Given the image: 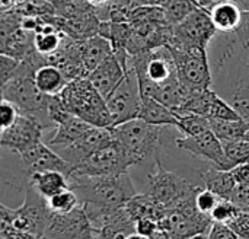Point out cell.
Wrapping results in <instances>:
<instances>
[{"label": "cell", "mask_w": 249, "mask_h": 239, "mask_svg": "<svg viewBox=\"0 0 249 239\" xmlns=\"http://www.w3.org/2000/svg\"><path fill=\"white\" fill-rule=\"evenodd\" d=\"M19 115H20V112H19L18 107H16L12 101H9V99H6V98H1V104H0L1 130L9 129V127L18 120Z\"/></svg>", "instance_id": "cell-34"}, {"label": "cell", "mask_w": 249, "mask_h": 239, "mask_svg": "<svg viewBox=\"0 0 249 239\" xmlns=\"http://www.w3.org/2000/svg\"><path fill=\"white\" fill-rule=\"evenodd\" d=\"M107 105L114 121L112 127L139 117L142 107V88L133 66L128 64L124 79L107 98Z\"/></svg>", "instance_id": "cell-9"}, {"label": "cell", "mask_w": 249, "mask_h": 239, "mask_svg": "<svg viewBox=\"0 0 249 239\" xmlns=\"http://www.w3.org/2000/svg\"><path fill=\"white\" fill-rule=\"evenodd\" d=\"M29 184L36 188L45 199H50L69 188V178L60 171H45L35 172L31 175Z\"/></svg>", "instance_id": "cell-24"}, {"label": "cell", "mask_w": 249, "mask_h": 239, "mask_svg": "<svg viewBox=\"0 0 249 239\" xmlns=\"http://www.w3.org/2000/svg\"><path fill=\"white\" fill-rule=\"evenodd\" d=\"M1 98L12 101L22 115L38 121L42 129L54 127L50 118V98L42 93L34 80V74L16 72L13 77L1 86Z\"/></svg>", "instance_id": "cell-4"}, {"label": "cell", "mask_w": 249, "mask_h": 239, "mask_svg": "<svg viewBox=\"0 0 249 239\" xmlns=\"http://www.w3.org/2000/svg\"><path fill=\"white\" fill-rule=\"evenodd\" d=\"M36 88L45 95H58L69 83L67 77L55 64H44L34 73Z\"/></svg>", "instance_id": "cell-23"}, {"label": "cell", "mask_w": 249, "mask_h": 239, "mask_svg": "<svg viewBox=\"0 0 249 239\" xmlns=\"http://www.w3.org/2000/svg\"><path fill=\"white\" fill-rule=\"evenodd\" d=\"M93 234L95 228L82 204L69 213L51 212L45 229V237L51 239H93Z\"/></svg>", "instance_id": "cell-13"}, {"label": "cell", "mask_w": 249, "mask_h": 239, "mask_svg": "<svg viewBox=\"0 0 249 239\" xmlns=\"http://www.w3.org/2000/svg\"><path fill=\"white\" fill-rule=\"evenodd\" d=\"M58 96L70 114L96 127H112L114 121L108 110L107 99L98 92L88 77L70 80Z\"/></svg>", "instance_id": "cell-3"}, {"label": "cell", "mask_w": 249, "mask_h": 239, "mask_svg": "<svg viewBox=\"0 0 249 239\" xmlns=\"http://www.w3.org/2000/svg\"><path fill=\"white\" fill-rule=\"evenodd\" d=\"M152 239H169V238H168L163 232H160V231H159V232H158V234H156V235H155Z\"/></svg>", "instance_id": "cell-45"}, {"label": "cell", "mask_w": 249, "mask_h": 239, "mask_svg": "<svg viewBox=\"0 0 249 239\" xmlns=\"http://www.w3.org/2000/svg\"><path fill=\"white\" fill-rule=\"evenodd\" d=\"M134 166L128 152L117 142L112 140L109 145L101 147L82 164H79L71 174L88 175V177H108L128 172V168Z\"/></svg>", "instance_id": "cell-10"}, {"label": "cell", "mask_w": 249, "mask_h": 239, "mask_svg": "<svg viewBox=\"0 0 249 239\" xmlns=\"http://www.w3.org/2000/svg\"><path fill=\"white\" fill-rule=\"evenodd\" d=\"M177 147L185 150L197 158L212 162L213 166L225 171H231L233 166L228 159L222 140L213 133L212 129L197 134V136H182L175 139Z\"/></svg>", "instance_id": "cell-14"}, {"label": "cell", "mask_w": 249, "mask_h": 239, "mask_svg": "<svg viewBox=\"0 0 249 239\" xmlns=\"http://www.w3.org/2000/svg\"><path fill=\"white\" fill-rule=\"evenodd\" d=\"M217 29L204 7L196 9L182 22L172 26V37L169 42H177L188 47H200L209 50L212 39L216 37Z\"/></svg>", "instance_id": "cell-11"}, {"label": "cell", "mask_w": 249, "mask_h": 239, "mask_svg": "<svg viewBox=\"0 0 249 239\" xmlns=\"http://www.w3.org/2000/svg\"><path fill=\"white\" fill-rule=\"evenodd\" d=\"M232 202L236 203L242 209L249 207V185H238Z\"/></svg>", "instance_id": "cell-41"}, {"label": "cell", "mask_w": 249, "mask_h": 239, "mask_svg": "<svg viewBox=\"0 0 249 239\" xmlns=\"http://www.w3.org/2000/svg\"><path fill=\"white\" fill-rule=\"evenodd\" d=\"M42 126L26 115H19L18 120L0 133V145L18 156L29 149L32 145L41 142Z\"/></svg>", "instance_id": "cell-16"}, {"label": "cell", "mask_w": 249, "mask_h": 239, "mask_svg": "<svg viewBox=\"0 0 249 239\" xmlns=\"http://www.w3.org/2000/svg\"><path fill=\"white\" fill-rule=\"evenodd\" d=\"M69 188H71L80 203H92L105 207L125 206L137 194L128 172L108 177H88L70 174Z\"/></svg>", "instance_id": "cell-1"}, {"label": "cell", "mask_w": 249, "mask_h": 239, "mask_svg": "<svg viewBox=\"0 0 249 239\" xmlns=\"http://www.w3.org/2000/svg\"><path fill=\"white\" fill-rule=\"evenodd\" d=\"M213 223L212 216L201 213L200 210H168L159 221V231L169 239H188L196 235L209 234Z\"/></svg>", "instance_id": "cell-12"}, {"label": "cell", "mask_w": 249, "mask_h": 239, "mask_svg": "<svg viewBox=\"0 0 249 239\" xmlns=\"http://www.w3.org/2000/svg\"><path fill=\"white\" fill-rule=\"evenodd\" d=\"M114 53L112 44L109 39L105 37L96 34L93 37L80 39V55H82V63L89 74L93 72L104 60H107L111 54Z\"/></svg>", "instance_id": "cell-20"}, {"label": "cell", "mask_w": 249, "mask_h": 239, "mask_svg": "<svg viewBox=\"0 0 249 239\" xmlns=\"http://www.w3.org/2000/svg\"><path fill=\"white\" fill-rule=\"evenodd\" d=\"M47 202H48V207L53 213H69L80 204L77 194L71 188H67L61 193L47 199Z\"/></svg>", "instance_id": "cell-30"}, {"label": "cell", "mask_w": 249, "mask_h": 239, "mask_svg": "<svg viewBox=\"0 0 249 239\" xmlns=\"http://www.w3.org/2000/svg\"><path fill=\"white\" fill-rule=\"evenodd\" d=\"M90 6H93L95 9H99V7H107L112 0H86Z\"/></svg>", "instance_id": "cell-43"}, {"label": "cell", "mask_w": 249, "mask_h": 239, "mask_svg": "<svg viewBox=\"0 0 249 239\" xmlns=\"http://www.w3.org/2000/svg\"><path fill=\"white\" fill-rule=\"evenodd\" d=\"M64 34L60 31H38L34 35V48L42 55H51L63 45Z\"/></svg>", "instance_id": "cell-29"}, {"label": "cell", "mask_w": 249, "mask_h": 239, "mask_svg": "<svg viewBox=\"0 0 249 239\" xmlns=\"http://www.w3.org/2000/svg\"><path fill=\"white\" fill-rule=\"evenodd\" d=\"M178 127L177 130L182 136H197L210 127V120L194 112H178Z\"/></svg>", "instance_id": "cell-28"}, {"label": "cell", "mask_w": 249, "mask_h": 239, "mask_svg": "<svg viewBox=\"0 0 249 239\" xmlns=\"http://www.w3.org/2000/svg\"><path fill=\"white\" fill-rule=\"evenodd\" d=\"M188 239H209V234H201V235H196V237H191Z\"/></svg>", "instance_id": "cell-46"}, {"label": "cell", "mask_w": 249, "mask_h": 239, "mask_svg": "<svg viewBox=\"0 0 249 239\" xmlns=\"http://www.w3.org/2000/svg\"><path fill=\"white\" fill-rule=\"evenodd\" d=\"M128 67H125L120 58L112 53L107 60H104L93 72L88 74V79L92 82V85L98 89V92L107 99L111 92L120 85V82L124 79L125 72Z\"/></svg>", "instance_id": "cell-17"}, {"label": "cell", "mask_w": 249, "mask_h": 239, "mask_svg": "<svg viewBox=\"0 0 249 239\" xmlns=\"http://www.w3.org/2000/svg\"><path fill=\"white\" fill-rule=\"evenodd\" d=\"M168 47L175 60L178 79L188 92L203 91L213 86L209 50L177 42H168Z\"/></svg>", "instance_id": "cell-8"}, {"label": "cell", "mask_w": 249, "mask_h": 239, "mask_svg": "<svg viewBox=\"0 0 249 239\" xmlns=\"http://www.w3.org/2000/svg\"><path fill=\"white\" fill-rule=\"evenodd\" d=\"M200 190V187L191 184L182 175L166 169L158 158L155 161L152 172L147 175L146 193L152 199H155L166 212L198 210L196 204V197Z\"/></svg>", "instance_id": "cell-2"}, {"label": "cell", "mask_w": 249, "mask_h": 239, "mask_svg": "<svg viewBox=\"0 0 249 239\" xmlns=\"http://www.w3.org/2000/svg\"><path fill=\"white\" fill-rule=\"evenodd\" d=\"M247 139H248V140H249V134H248V137H247Z\"/></svg>", "instance_id": "cell-48"}, {"label": "cell", "mask_w": 249, "mask_h": 239, "mask_svg": "<svg viewBox=\"0 0 249 239\" xmlns=\"http://www.w3.org/2000/svg\"><path fill=\"white\" fill-rule=\"evenodd\" d=\"M136 232L140 235H144L147 238H153L159 232V222L144 218L136 222Z\"/></svg>", "instance_id": "cell-37"}, {"label": "cell", "mask_w": 249, "mask_h": 239, "mask_svg": "<svg viewBox=\"0 0 249 239\" xmlns=\"http://www.w3.org/2000/svg\"><path fill=\"white\" fill-rule=\"evenodd\" d=\"M216 70L222 74V96L249 123V64L223 45Z\"/></svg>", "instance_id": "cell-6"}, {"label": "cell", "mask_w": 249, "mask_h": 239, "mask_svg": "<svg viewBox=\"0 0 249 239\" xmlns=\"http://www.w3.org/2000/svg\"><path fill=\"white\" fill-rule=\"evenodd\" d=\"M20 64V60L12 57V55H7V54H1L0 55V76H1V86L6 85L12 77L13 74L16 73L18 67Z\"/></svg>", "instance_id": "cell-35"}, {"label": "cell", "mask_w": 249, "mask_h": 239, "mask_svg": "<svg viewBox=\"0 0 249 239\" xmlns=\"http://www.w3.org/2000/svg\"><path fill=\"white\" fill-rule=\"evenodd\" d=\"M117 235H120L114 228L111 226H104L101 229H95L93 239H115Z\"/></svg>", "instance_id": "cell-42"}, {"label": "cell", "mask_w": 249, "mask_h": 239, "mask_svg": "<svg viewBox=\"0 0 249 239\" xmlns=\"http://www.w3.org/2000/svg\"><path fill=\"white\" fill-rule=\"evenodd\" d=\"M207 12L210 13L217 32L232 34L241 26L245 10L233 0H220L212 4Z\"/></svg>", "instance_id": "cell-18"}, {"label": "cell", "mask_w": 249, "mask_h": 239, "mask_svg": "<svg viewBox=\"0 0 249 239\" xmlns=\"http://www.w3.org/2000/svg\"><path fill=\"white\" fill-rule=\"evenodd\" d=\"M159 6L163 9L165 18L171 26L182 22L188 15L200 7L196 0H160Z\"/></svg>", "instance_id": "cell-27"}, {"label": "cell", "mask_w": 249, "mask_h": 239, "mask_svg": "<svg viewBox=\"0 0 249 239\" xmlns=\"http://www.w3.org/2000/svg\"><path fill=\"white\" fill-rule=\"evenodd\" d=\"M231 172L238 185H249V162L233 166Z\"/></svg>", "instance_id": "cell-40"}, {"label": "cell", "mask_w": 249, "mask_h": 239, "mask_svg": "<svg viewBox=\"0 0 249 239\" xmlns=\"http://www.w3.org/2000/svg\"><path fill=\"white\" fill-rule=\"evenodd\" d=\"M204 187L213 191L217 197L225 200H232L233 194L236 191L238 184L235 183V178L231 171L219 169L216 166H212L200 174Z\"/></svg>", "instance_id": "cell-22"}, {"label": "cell", "mask_w": 249, "mask_h": 239, "mask_svg": "<svg viewBox=\"0 0 249 239\" xmlns=\"http://www.w3.org/2000/svg\"><path fill=\"white\" fill-rule=\"evenodd\" d=\"M229 226L241 239H249V207L241 209L239 215L229 223Z\"/></svg>", "instance_id": "cell-36"}, {"label": "cell", "mask_w": 249, "mask_h": 239, "mask_svg": "<svg viewBox=\"0 0 249 239\" xmlns=\"http://www.w3.org/2000/svg\"><path fill=\"white\" fill-rule=\"evenodd\" d=\"M242 207H239L236 203H233L232 200H225V199H220L219 203L216 204V207L213 209V212L210 213L213 222H217V223H225V225H229L241 212Z\"/></svg>", "instance_id": "cell-32"}, {"label": "cell", "mask_w": 249, "mask_h": 239, "mask_svg": "<svg viewBox=\"0 0 249 239\" xmlns=\"http://www.w3.org/2000/svg\"><path fill=\"white\" fill-rule=\"evenodd\" d=\"M125 207L136 222L140 219H144V218L159 222L166 215V210L155 199H152L147 193L136 194L134 197H131L127 202Z\"/></svg>", "instance_id": "cell-25"}, {"label": "cell", "mask_w": 249, "mask_h": 239, "mask_svg": "<svg viewBox=\"0 0 249 239\" xmlns=\"http://www.w3.org/2000/svg\"><path fill=\"white\" fill-rule=\"evenodd\" d=\"M209 239H241L229 225L225 223H217L214 222L210 232H209Z\"/></svg>", "instance_id": "cell-38"}, {"label": "cell", "mask_w": 249, "mask_h": 239, "mask_svg": "<svg viewBox=\"0 0 249 239\" xmlns=\"http://www.w3.org/2000/svg\"><path fill=\"white\" fill-rule=\"evenodd\" d=\"M150 124L162 126V127H178V115L177 112L162 104L160 101L152 98V96H142V107L139 111V117Z\"/></svg>", "instance_id": "cell-21"}, {"label": "cell", "mask_w": 249, "mask_h": 239, "mask_svg": "<svg viewBox=\"0 0 249 239\" xmlns=\"http://www.w3.org/2000/svg\"><path fill=\"white\" fill-rule=\"evenodd\" d=\"M51 210L47 199L28 184L25 188V200L19 209H10L0 204V223H9L20 231L32 234L36 239L45 237V229Z\"/></svg>", "instance_id": "cell-7"}, {"label": "cell", "mask_w": 249, "mask_h": 239, "mask_svg": "<svg viewBox=\"0 0 249 239\" xmlns=\"http://www.w3.org/2000/svg\"><path fill=\"white\" fill-rule=\"evenodd\" d=\"M225 153L228 159L231 161L232 166L241 165L249 162V140L241 139V140H231V142H222Z\"/></svg>", "instance_id": "cell-31"}, {"label": "cell", "mask_w": 249, "mask_h": 239, "mask_svg": "<svg viewBox=\"0 0 249 239\" xmlns=\"http://www.w3.org/2000/svg\"><path fill=\"white\" fill-rule=\"evenodd\" d=\"M0 239H36L32 234L20 231L9 223H0Z\"/></svg>", "instance_id": "cell-39"}, {"label": "cell", "mask_w": 249, "mask_h": 239, "mask_svg": "<svg viewBox=\"0 0 249 239\" xmlns=\"http://www.w3.org/2000/svg\"><path fill=\"white\" fill-rule=\"evenodd\" d=\"M168 127L150 124L142 118H133L111 127L114 140H117L130 155L134 165L143 164L163 143V134Z\"/></svg>", "instance_id": "cell-5"}, {"label": "cell", "mask_w": 249, "mask_h": 239, "mask_svg": "<svg viewBox=\"0 0 249 239\" xmlns=\"http://www.w3.org/2000/svg\"><path fill=\"white\" fill-rule=\"evenodd\" d=\"M39 239H51V238H48V237H42V238H39Z\"/></svg>", "instance_id": "cell-47"}, {"label": "cell", "mask_w": 249, "mask_h": 239, "mask_svg": "<svg viewBox=\"0 0 249 239\" xmlns=\"http://www.w3.org/2000/svg\"><path fill=\"white\" fill-rule=\"evenodd\" d=\"M90 127H92V124L70 114L54 127V134L47 140V145L50 147H53L54 150L64 147V146L76 142L77 139H80L85 133L89 131Z\"/></svg>", "instance_id": "cell-19"}, {"label": "cell", "mask_w": 249, "mask_h": 239, "mask_svg": "<svg viewBox=\"0 0 249 239\" xmlns=\"http://www.w3.org/2000/svg\"><path fill=\"white\" fill-rule=\"evenodd\" d=\"M112 140H114V136H112L111 129L92 126L89 129V131L85 133L80 139H77L76 142H73L64 147L55 149V152L64 161H67L74 169L86 158H89L92 153H95L101 147L109 145Z\"/></svg>", "instance_id": "cell-15"}, {"label": "cell", "mask_w": 249, "mask_h": 239, "mask_svg": "<svg viewBox=\"0 0 249 239\" xmlns=\"http://www.w3.org/2000/svg\"><path fill=\"white\" fill-rule=\"evenodd\" d=\"M213 133L222 142L247 139L249 134V123L244 118L239 120H210Z\"/></svg>", "instance_id": "cell-26"}, {"label": "cell", "mask_w": 249, "mask_h": 239, "mask_svg": "<svg viewBox=\"0 0 249 239\" xmlns=\"http://www.w3.org/2000/svg\"><path fill=\"white\" fill-rule=\"evenodd\" d=\"M220 197H217L213 191H210L209 188H201L196 197V204H197V209L201 212V213H206V215H210L213 212V209L216 207V204L219 203Z\"/></svg>", "instance_id": "cell-33"}, {"label": "cell", "mask_w": 249, "mask_h": 239, "mask_svg": "<svg viewBox=\"0 0 249 239\" xmlns=\"http://www.w3.org/2000/svg\"><path fill=\"white\" fill-rule=\"evenodd\" d=\"M125 239H152V238H147V237H144V235H140V234H137V232H133V234H130V235H128Z\"/></svg>", "instance_id": "cell-44"}]
</instances>
